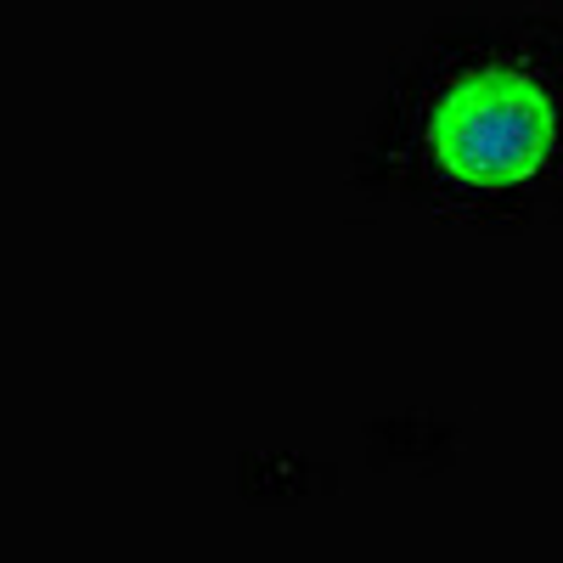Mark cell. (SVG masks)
Masks as SVG:
<instances>
[{"instance_id": "6da1fadb", "label": "cell", "mask_w": 563, "mask_h": 563, "mask_svg": "<svg viewBox=\"0 0 563 563\" xmlns=\"http://www.w3.org/2000/svg\"><path fill=\"white\" fill-rule=\"evenodd\" d=\"M350 186L451 231L530 238L563 203V23L547 7L456 12L389 63Z\"/></svg>"}]
</instances>
